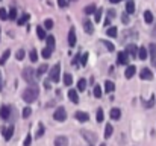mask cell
I'll use <instances>...</instances> for the list:
<instances>
[{
	"mask_svg": "<svg viewBox=\"0 0 156 146\" xmlns=\"http://www.w3.org/2000/svg\"><path fill=\"white\" fill-rule=\"evenodd\" d=\"M38 87L37 85H30V87H28L24 90V93H23V99H24V102H28V104H30V102H35L37 101V97H38Z\"/></svg>",
	"mask_w": 156,
	"mask_h": 146,
	"instance_id": "6da1fadb",
	"label": "cell"
},
{
	"mask_svg": "<svg viewBox=\"0 0 156 146\" xmlns=\"http://www.w3.org/2000/svg\"><path fill=\"white\" fill-rule=\"evenodd\" d=\"M37 73H35V70H32L30 67H26L24 70H23V79L26 82H28L29 85H37Z\"/></svg>",
	"mask_w": 156,
	"mask_h": 146,
	"instance_id": "7a4b0ae2",
	"label": "cell"
},
{
	"mask_svg": "<svg viewBox=\"0 0 156 146\" xmlns=\"http://www.w3.org/2000/svg\"><path fill=\"white\" fill-rule=\"evenodd\" d=\"M53 119H55L56 122H64L65 119H67V111H65L62 107L56 108L55 113H53Z\"/></svg>",
	"mask_w": 156,
	"mask_h": 146,
	"instance_id": "3957f363",
	"label": "cell"
},
{
	"mask_svg": "<svg viewBox=\"0 0 156 146\" xmlns=\"http://www.w3.org/2000/svg\"><path fill=\"white\" fill-rule=\"evenodd\" d=\"M59 76H61V65L56 64V65H53L52 70H50V81L58 82L59 81Z\"/></svg>",
	"mask_w": 156,
	"mask_h": 146,
	"instance_id": "277c9868",
	"label": "cell"
},
{
	"mask_svg": "<svg viewBox=\"0 0 156 146\" xmlns=\"http://www.w3.org/2000/svg\"><path fill=\"white\" fill-rule=\"evenodd\" d=\"M80 134H82V137H84V138H85V140H86L88 143H90V145H94V143H96V140H97V137L94 136V134H91L90 131H82Z\"/></svg>",
	"mask_w": 156,
	"mask_h": 146,
	"instance_id": "5b68a950",
	"label": "cell"
},
{
	"mask_svg": "<svg viewBox=\"0 0 156 146\" xmlns=\"http://www.w3.org/2000/svg\"><path fill=\"white\" fill-rule=\"evenodd\" d=\"M55 146H68V138L65 136H59L55 138Z\"/></svg>",
	"mask_w": 156,
	"mask_h": 146,
	"instance_id": "8992f818",
	"label": "cell"
},
{
	"mask_svg": "<svg viewBox=\"0 0 156 146\" xmlns=\"http://www.w3.org/2000/svg\"><path fill=\"white\" fill-rule=\"evenodd\" d=\"M12 134H14V127H12V125H9L8 128L3 129V137H5V140H11V138H12Z\"/></svg>",
	"mask_w": 156,
	"mask_h": 146,
	"instance_id": "52a82bcc",
	"label": "cell"
},
{
	"mask_svg": "<svg viewBox=\"0 0 156 146\" xmlns=\"http://www.w3.org/2000/svg\"><path fill=\"white\" fill-rule=\"evenodd\" d=\"M139 76H141V79H146V81H148V79L153 78V73H152L150 69H142L141 73H139Z\"/></svg>",
	"mask_w": 156,
	"mask_h": 146,
	"instance_id": "ba28073f",
	"label": "cell"
},
{
	"mask_svg": "<svg viewBox=\"0 0 156 146\" xmlns=\"http://www.w3.org/2000/svg\"><path fill=\"white\" fill-rule=\"evenodd\" d=\"M137 52H138V47H137L135 44H129L127 47H126V54H127V55H130L132 58L137 56Z\"/></svg>",
	"mask_w": 156,
	"mask_h": 146,
	"instance_id": "9c48e42d",
	"label": "cell"
},
{
	"mask_svg": "<svg viewBox=\"0 0 156 146\" xmlns=\"http://www.w3.org/2000/svg\"><path fill=\"white\" fill-rule=\"evenodd\" d=\"M9 116H11V108L6 107V105H5V107H2V110H0V117L6 120V119H8Z\"/></svg>",
	"mask_w": 156,
	"mask_h": 146,
	"instance_id": "30bf717a",
	"label": "cell"
},
{
	"mask_svg": "<svg viewBox=\"0 0 156 146\" xmlns=\"http://www.w3.org/2000/svg\"><path fill=\"white\" fill-rule=\"evenodd\" d=\"M135 72H137V67H135V65H129V67L126 69V72H124V76H126L127 79H130V78L135 75Z\"/></svg>",
	"mask_w": 156,
	"mask_h": 146,
	"instance_id": "8fae6325",
	"label": "cell"
},
{
	"mask_svg": "<svg viewBox=\"0 0 156 146\" xmlns=\"http://www.w3.org/2000/svg\"><path fill=\"white\" fill-rule=\"evenodd\" d=\"M68 44L71 46V47L76 44V32H74V28L70 29V34H68Z\"/></svg>",
	"mask_w": 156,
	"mask_h": 146,
	"instance_id": "7c38bea8",
	"label": "cell"
},
{
	"mask_svg": "<svg viewBox=\"0 0 156 146\" xmlns=\"http://www.w3.org/2000/svg\"><path fill=\"white\" fill-rule=\"evenodd\" d=\"M68 97L73 104H77L79 102V96H77V91L76 90H68Z\"/></svg>",
	"mask_w": 156,
	"mask_h": 146,
	"instance_id": "4fadbf2b",
	"label": "cell"
},
{
	"mask_svg": "<svg viewBox=\"0 0 156 146\" xmlns=\"http://www.w3.org/2000/svg\"><path fill=\"white\" fill-rule=\"evenodd\" d=\"M76 119H77L79 122H88V119H90V116H88L86 113L77 111V113H76Z\"/></svg>",
	"mask_w": 156,
	"mask_h": 146,
	"instance_id": "5bb4252c",
	"label": "cell"
},
{
	"mask_svg": "<svg viewBox=\"0 0 156 146\" xmlns=\"http://www.w3.org/2000/svg\"><path fill=\"white\" fill-rule=\"evenodd\" d=\"M84 29H85V32H86V34H92V32H94L92 23L90 22V20H85V22H84Z\"/></svg>",
	"mask_w": 156,
	"mask_h": 146,
	"instance_id": "9a60e30c",
	"label": "cell"
},
{
	"mask_svg": "<svg viewBox=\"0 0 156 146\" xmlns=\"http://www.w3.org/2000/svg\"><path fill=\"white\" fill-rule=\"evenodd\" d=\"M118 63L120 64H127L129 63V56H127L126 52H120L118 54Z\"/></svg>",
	"mask_w": 156,
	"mask_h": 146,
	"instance_id": "2e32d148",
	"label": "cell"
},
{
	"mask_svg": "<svg viewBox=\"0 0 156 146\" xmlns=\"http://www.w3.org/2000/svg\"><path fill=\"white\" fill-rule=\"evenodd\" d=\"M46 41H47V47H49L50 50L55 49V37H53V35L46 37Z\"/></svg>",
	"mask_w": 156,
	"mask_h": 146,
	"instance_id": "e0dca14e",
	"label": "cell"
},
{
	"mask_svg": "<svg viewBox=\"0 0 156 146\" xmlns=\"http://www.w3.org/2000/svg\"><path fill=\"white\" fill-rule=\"evenodd\" d=\"M120 117H121V111L118 108H112L111 110V119L112 120H118Z\"/></svg>",
	"mask_w": 156,
	"mask_h": 146,
	"instance_id": "ac0fdd59",
	"label": "cell"
},
{
	"mask_svg": "<svg viewBox=\"0 0 156 146\" xmlns=\"http://www.w3.org/2000/svg\"><path fill=\"white\" fill-rule=\"evenodd\" d=\"M126 11H127V14H133V12H135V3H133V0H127Z\"/></svg>",
	"mask_w": 156,
	"mask_h": 146,
	"instance_id": "d6986e66",
	"label": "cell"
},
{
	"mask_svg": "<svg viewBox=\"0 0 156 146\" xmlns=\"http://www.w3.org/2000/svg\"><path fill=\"white\" fill-rule=\"evenodd\" d=\"M9 56H11V50L8 49V50H5V52H3V55H2V56H0V64H2V65H3V64H6V61H8V58H9Z\"/></svg>",
	"mask_w": 156,
	"mask_h": 146,
	"instance_id": "ffe728a7",
	"label": "cell"
},
{
	"mask_svg": "<svg viewBox=\"0 0 156 146\" xmlns=\"http://www.w3.org/2000/svg\"><path fill=\"white\" fill-rule=\"evenodd\" d=\"M37 35H38V38L39 40H46V31H44V28H41V26H38L37 28Z\"/></svg>",
	"mask_w": 156,
	"mask_h": 146,
	"instance_id": "44dd1931",
	"label": "cell"
},
{
	"mask_svg": "<svg viewBox=\"0 0 156 146\" xmlns=\"http://www.w3.org/2000/svg\"><path fill=\"white\" fill-rule=\"evenodd\" d=\"M96 5H94V3H91V5H88L86 6V8L84 9V12H85V14H88V15H90V14H92V12H96Z\"/></svg>",
	"mask_w": 156,
	"mask_h": 146,
	"instance_id": "7402d4cb",
	"label": "cell"
},
{
	"mask_svg": "<svg viewBox=\"0 0 156 146\" xmlns=\"http://www.w3.org/2000/svg\"><path fill=\"white\" fill-rule=\"evenodd\" d=\"M46 72H47V64H41V65L38 67V70H37L35 73H37V76H43Z\"/></svg>",
	"mask_w": 156,
	"mask_h": 146,
	"instance_id": "603a6c76",
	"label": "cell"
},
{
	"mask_svg": "<svg viewBox=\"0 0 156 146\" xmlns=\"http://www.w3.org/2000/svg\"><path fill=\"white\" fill-rule=\"evenodd\" d=\"M148 49H150V56H152V61H156V44H150L148 46Z\"/></svg>",
	"mask_w": 156,
	"mask_h": 146,
	"instance_id": "cb8c5ba5",
	"label": "cell"
},
{
	"mask_svg": "<svg viewBox=\"0 0 156 146\" xmlns=\"http://www.w3.org/2000/svg\"><path fill=\"white\" fill-rule=\"evenodd\" d=\"M85 88H86V81L82 78V79H79V81H77V90L79 91H84Z\"/></svg>",
	"mask_w": 156,
	"mask_h": 146,
	"instance_id": "d4e9b609",
	"label": "cell"
},
{
	"mask_svg": "<svg viewBox=\"0 0 156 146\" xmlns=\"http://www.w3.org/2000/svg\"><path fill=\"white\" fill-rule=\"evenodd\" d=\"M137 55H138L141 59H146V58H147V49L139 47V49H138V52H137Z\"/></svg>",
	"mask_w": 156,
	"mask_h": 146,
	"instance_id": "484cf974",
	"label": "cell"
},
{
	"mask_svg": "<svg viewBox=\"0 0 156 146\" xmlns=\"http://www.w3.org/2000/svg\"><path fill=\"white\" fill-rule=\"evenodd\" d=\"M114 88H115V85H114V82H112V81H106V82H105V90H106L108 93L114 91Z\"/></svg>",
	"mask_w": 156,
	"mask_h": 146,
	"instance_id": "4316f807",
	"label": "cell"
},
{
	"mask_svg": "<svg viewBox=\"0 0 156 146\" xmlns=\"http://www.w3.org/2000/svg\"><path fill=\"white\" fill-rule=\"evenodd\" d=\"M112 136V125L111 123H108L106 127H105V137L106 138H109Z\"/></svg>",
	"mask_w": 156,
	"mask_h": 146,
	"instance_id": "83f0119b",
	"label": "cell"
},
{
	"mask_svg": "<svg viewBox=\"0 0 156 146\" xmlns=\"http://www.w3.org/2000/svg\"><path fill=\"white\" fill-rule=\"evenodd\" d=\"M144 20H146V23H153V14L150 11L144 12Z\"/></svg>",
	"mask_w": 156,
	"mask_h": 146,
	"instance_id": "f1b7e54d",
	"label": "cell"
},
{
	"mask_svg": "<svg viewBox=\"0 0 156 146\" xmlns=\"http://www.w3.org/2000/svg\"><path fill=\"white\" fill-rule=\"evenodd\" d=\"M64 84L65 85H71L73 84V78L70 73H64Z\"/></svg>",
	"mask_w": 156,
	"mask_h": 146,
	"instance_id": "f546056e",
	"label": "cell"
},
{
	"mask_svg": "<svg viewBox=\"0 0 156 146\" xmlns=\"http://www.w3.org/2000/svg\"><path fill=\"white\" fill-rule=\"evenodd\" d=\"M101 12H103V9H96V12H94V22L99 23L100 18H101Z\"/></svg>",
	"mask_w": 156,
	"mask_h": 146,
	"instance_id": "4dcf8cb0",
	"label": "cell"
},
{
	"mask_svg": "<svg viewBox=\"0 0 156 146\" xmlns=\"http://www.w3.org/2000/svg\"><path fill=\"white\" fill-rule=\"evenodd\" d=\"M29 18H30V15H29V14H23L21 17L18 18V24H20V26H21V24H24V23L28 22Z\"/></svg>",
	"mask_w": 156,
	"mask_h": 146,
	"instance_id": "1f68e13d",
	"label": "cell"
},
{
	"mask_svg": "<svg viewBox=\"0 0 156 146\" xmlns=\"http://www.w3.org/2000/svg\"><path fill=\"white\" fill-rule=\"evenodd\" d=\"M29 58H30V61H32V63H35L37 59H38V54H37V50H35V49H32V50H30Z\"/></svg>",
	"mask_w": 156,
	"mask_h": 146,
	"instance_id": "d6a6232c",
	"label": "cell"
},
{
	"mask_svg": "<svg viewBox=\"0 0 156 146\" xmlns=\"http://www.w3.org/2000/svg\"><path fill=\"white\" fill-rule=\"evenodd\" d=\"M41 55H43V58H50V55H52V50L49 49V47H46V49H43V52H41Z\"/></svg>",
	"mask_w": 156,
	"mask_h": 146,
	"instance_id": "836d02e7",
	"label": "cell"
},
{
	"mask_svg": "<svg viewBox=\"0 0 156 146\" xmlns=\"http://www.w3.org/2000/svg\"><path fill=\"white\" fill-rule=\"evenodd\" d=\"M117 34H118L117 28H109L108 29V37H117Z\"/></svg>",
	"mask_w": 156,
	"mask_h": 146,
	"instance_id": "e575fe53",
	"label": "cell"
},
{
	"mask_svg": "<svg viewBox=\"0 0 156 146\" xmlns=\"http://www.w3.org/2000/svg\"><path fill=\"white\" fill-rule=\"evenodd\" d=\"M94 97H101V88H100V85H96V87H94Z\"/></svg>",
	"mask_w": 156,
	"mask_h": 146,
	"instance_id": "d590c367",
	"label": "cell"
},
{
	"mask_svg": "<svg viewBox=\"0 0 156 146\" xmlns=\"http://www.w3.org/2000/svg\"><path fill=\"white\" fill-rule=\"evenodd\" d=\"M43 134H44V125H43V123H39L38 131H37V137H38V138H39V137H43Z\"/></svg>",
	"mask_w": 156,
	"mask_h": 146,
	"instance_id": "8d00e7d4",
	"label": "cell"
},
{
	"mask_svg": "<svg viewBox=\"0 0 156 146\" xmlns=\"http://www.w3.org/2000/svg\"><path fill=\"white\" fill-rule=\"evenodd\" d=\"M30 114H32V110H30L29 107H26V108H23V117H24V119H28V117H29Z\"/></svg>",
	"mask_w": 156,
	"mask_h": 146,
	"instance_id": "74e56055",
	"label": "cell"
},
{
	"mask_svg": "<svg viewBox=\"0 0 156 146\" xmlns=\"http://www.w3.org/2000/svg\"><path fill=\"white\" fill-rule=\"evenodd\" d=\"M44 28H46V29H52V28H53V20L47 18L46 22H44Z\"/></svg>",
	"mask_w": 156,
	"mask_h": 146,
	"instance_id": "f35d334b",
	"label": "cell"
},
{
	"mask_svg": "<svg viewBox=\"0 0 156 146\" xmlns=\"http://www.w3.org/2000/svg\"><path fill=\"white\" fill-rule=\"evenodd\" d=\"M0 18H2V20H8V11L3 9V8H0Z\"/></svg>",
	"mask_w": 156,
	"mask_h": 146,
	"instance_id": "ab89813d",
	"label": "cell"
},
{
	"mask_svg": "<svg viewBox=\"0 0 156 146\" xmlns=\"http://www.w3.org/2000/svg\"><path fill=\"white\" fill-rule=\"evenodd\" d=\"M8 18H11V20L17 18V9H15V8H12V9L9 11V14H8Z\"/></svg>",
	"mask_w": 156,
	"mask_h": 146,
	"instance_id": "60d3db41",
	"label": "cell"
},
{
	"mask_svg": "<svg viewBox=\"0 0 156 146\" xmlns=\"http://www.w3.org/2000/svg\"><path fill=\"white\" fill-rule=\"evenodd\" d=\"M101 43H103V44L106 46V47H108V50H109V52H114V44H112V43L106 41V40H103V41H101Z\"/></svg>",
	"mask_w": 156,
	"mask_h": 146,
	"instance_id": "b9f144b4",
	"label": "cell"
},
{
	"mask_svg": "<svg viewBox=\"0 0 156 146\" xmlns=\"http://www.w3.org/2000/svg\"><path fill=\"white\" fill-rule=\"evenodd\" d=\"M15 56H17L18 61H21V59L24 58V50H23V49H20V50L17 52V54H15Z\"/></svg>",
	"mask_w": 156,
	"mask_h": 146,
	"instance_id": "7bdbcfd3",
	"label": "cell"
},
{
	"mask_svg": "<svg viewBox=\"0 0 156 146\" xmlns=\"http://www.w3.org/2000/svg\"><path fill=\"white\" fill-rule=\"evenodd\" d=\"M96 117H97V122H103V117H105V116H103V111H101V110H97V116H96Z\"/></svg>",
	"mask_w": 156,
	"mask_h": 146,
	"instance_id": "ee69618b",
	"label": "cell"
},
{
	"mask_svg": "<svg viewBox=\"0 0 156 146\" xmlns=\"http://www.w3.org/2000/svg\"><path fill=\"white\" fill-rule=\"evenodd\" d=\"M153 105H155V96H152L148 102H146V108H150V107H153Z\"/></svg>",
	"mask_w": 156,
	"mask_h": 146,
	"instance_id": "f6af8a7d",
	"label": "cell"
},
{
	"mask_svg": "<svg viewBox=\"0 0 156 146\" xmlns=\"http://www.w3.org/2000/svg\"><path fill=\"white\" fill-rule=\"evenodd\" d=\"M86 61H88V54H84V55H82V61H80V64H82L84 67H85V65H86Z\"/></svg>",
	"mask_w": 156,
	"mask_h": 146,
	"instance_id": "bcb514c9",
	"label": "cell"
},
{
	"mask_svg": "<svg viewBox=\"0 0 156 146\" xmlns=\"http://www.w3.org/2000/svg\"><path fill=\"white\" fill-rule=\"evenodd\" d=\"M30 142H32V136L29 134L28 137L24 138V146H30Z\"/></svg>",
	"mask_w": 156,
	"mask_h": 146,
	"instance_id": "7dc6e473",
	"label": "cell"
},
{
	"mask_svg": "<svg viewBox=\"0 0 156 146\" xmlns=\"http://www.w3.org/2000/svg\"><path fill=\"white\" fill-rule=\"evenodd\" d=\"M58 5L61 6V8H64V6L67 5V2H65V0H58Z\"/></svg>",
	"mask_w": 156,
	"mask_h": 146,
	"instance_id": "c3c4849f",
	"label": "cell"
},
{
	"mask_svg": "<svg viewBox=\"0 0 156 146\" xmlns=\"http://www.w3.org/2000/svg\"><path fill=\"white\" fill-rule=\"evenodd\" d=\"M152 35L156 38V24H155V28H153V32H152Z\"/></svg>",
	"mask_w": 156,
	"mask_h": 146,
	"instance_id": "681fc988",
	"label": "cell"
},
{
	"mask_svg": "<svg viewBox=\"0 0 156 146\" xmlns=\"http://www.w3.org/2000/svg\"><path fill=\"white\" fill-rule=\"evenodd\" d=\"M3 88V81H2V75H0V90Z\"/></svg>",
	"mask_w": 156,
	"mask_h": 146,
	"instance_id": "f907efd6",
	"label": "cell"
},
{
	"mask_svg": "<svg viewBox=\"0 0 156 146\" xmlns=\"http://www.w3.org/2000/svg\"><path fill=\"white\" fill-rule=\"evenodd\" d=\"M123 22H124V23H127V15H126V14L123 15Z\"/></svg>",
	"mask_w": 156,
	"mask_h": 146,
	"instance_id": "816d5d0a",
	"label": "cell"
},
{
	"mask_svg": "<svg viewBox=\"0 0 156 146\" xmlns=\"http://www.w3.org/2000/svg\"><path fill=\"white\" fill-rule=\"evenodd\" d=\"M118 2H121V0H111V3H118Z\"/></svg>",
	"mask_w": 156,
	"mask_h": 146,
	"instance_id": "f5cc1de1",
	"label": "cell"
},
{
	"mask_svg": "<svg viewBox=\"0 0 156 146\" xmlns=\"http://www.w3.org/2000/svg\"><path fill=\"white\" fill-rule=\"evenodd\" d=\"M100 146H106V145H105V143H101V145H100Z\"/></svg>",
	"mask_w": 156,
	"mask_h": 146,
	"instance_id": "db71d44e",
	"label": "cell"
},
{
	"mask_svg": "<svg viewBox=\"0 0 156 146\" xmlns=\"http://www.w3.org/2000/svg\"><path fill=\"white\" fill-rule=\"evenodd\" d=\"M71 2H76V0H71Z\"/></svg>",
	"mask_w": 156,
	"mask_h": 146,
	"instance_id": "11a10c76",
	"label": "cell"
}]
</instances>
